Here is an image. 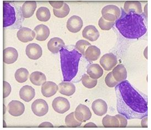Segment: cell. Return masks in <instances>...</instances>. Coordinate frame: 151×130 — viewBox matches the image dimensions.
<instances>
[{
  "label": "cell",
  "instance_id": "cell-1",
  "mask_svg": "<svg viewBox=\"0 0 151 130\" xmlns=\"http://www.w3.org/2000/svg\"><path fill=\"white\" fill-rule=\"evenodd\" d=\"M118 113L127 119H142L147 115V102L129 81L124 80L115 87Z\"/></svg>",
  "mask_w": 151,
  "mask_h": 130
},
{
  "label": "cell",
  "instance_id": "cell-2",
  "mask_svg": "<svg viewBox=\"0 0 151 130\" xmlns=\"http://www.w3.org/2000/svg\"><path fill=\"white\" fill-rule=\"evenodd\" d=\"M122 15L116 21L115 26L123 36L129 39H138L146 33L142 16L130 12L126 13L122 9Z\"/></svg>",
  "mask_w": 151,
  "mask_h": 130
},
{
  "label": "cell",
  "instance_id": "cell-3",
  "mask_svg": "<svg viewBox=\"0 0 151 130\" xmlns=\"http://www.w3.org/2000/svg\"><path fill=\"white\" fill-rule=\"evenodd\" d=\"M61 70L63 81L69 82L75 77L78 70V64L82 54L78 50H68L62 48L60 50Z\"/></svg>",
  "mask_w": 151,
  "mask_h": 130
},
{
  "label": "cell",
  "instance_id": "cell-4",
  "mask_svg": "<svg viewBox=\"0 0 151 130\" xmlns=\"http://www.w3.org/2000/svg\"><path fill=\"white\" fill-rule=\"evenodd\" d=\"M101 14L102 17L106 21L115 22L120 17L121 11L118 6L114 4H109L103 8Z\"/></svg>",
  "mask_w": 151,
  "mask_h": 130
},
{
  "label": "cell",
  "instance_id": "cell-5",
  "mask_svg": "<svg viewBox=\"0 0 151 130\" xmlns=\"http://www.w3.org/2000/svg\"><path fill=\"white\" fill-rule=\"evenodd\" d=\"M4 12V27H7L13 25L16 20L14 8L8 2H4L3 4Z\"/></svg>",
  "mask_w": 151,
  "mask_h": 130
},
{
  "label": "cell",
  "instance_id": "cell-6",
  "mask_svg": "<svg viewBox=\"0 0 151 130\" xmlns=\"http://www.w3.org/2000/svg\"><path fill=\"white\" fill-rule=\"evenodd\" d=\"M52 106L55 111L59 114L65 113L70 108L69 101L62 97H58L55 98L52 101Z\"/></svg>",
  "mask_w": 151,
  "mask_h": 130
},
{
  "label": "cell",
  "instance_id": "cell-7",
  "mask_svg": "<svg viewBox=\"0 0 151 130\" xmlns=\"http://www.w3.org/2000/svg\"><path fill=\"white\" fill-rule=\"evenodd\" d=\"M31 108L35 115L38 117H42L47 113L49 106L45 100L42 99H38L34 101Z\"/></svg>",
  "mask_w": 151,
  "mask_h": 130
},
{
  "label": "cell",
  "instance_id": "cell-8",
  "mask_svg": "<svg viewBox=\"0 0 151 130\" xmlns=\"http://www.w3.org/2000/svg\"><path fill=\"white\" fill-rule=\"evenodd\" d=\"M117 63V58L113 53H107L103 55L100 59V64L106 71L112 70Z\"/></svg>",
  "mask_w": 151,
  "mask_h": 130
},
{
  "label": "cell",
  "instance_id": "cell-9",
  "mask_svg": "<svg viewBox=\"0 0 151 130\" xmlns=\"http://www.w3.org/2000/svg\"><path fill=\"white\" fill-rule=\"evenodd\" d=\"M75 116L78 121L84 122L91 118L92 113L87 106L80 104L76 109Z\"/></svg>",
  "mask_w": 151,
  "mask_h": 130
},
{
  "label": "cell",
  "instance_id": "cell-10",
  "mask_svg": "<svg viewBox=\"0 0 151 130\" xmlns=\"http://www.w3.org/2000/svg\"><path fill=\"white\" fill-rule=\"evenodd\" d=\"M25 52L29 58L33 60H37L39 59L42 55V48L37 43H29L26 47Z\"/></svg>",
  "mask_w": 151,
  "mask_h": 130
},
{
  "label": "cell",
  "instance_id": "cell-11",
  "mask_svg": "<svg viewBox=\"0 0 151 130\" xmlns=\"http://www.w3.org/2000/svg\"><path fill=\"white\" fill-rule=\"evenodd\" d=\"M7 109L9 114L14 117H19L24 113L25 107L20 101H12L8 105Z\"/></svg>",
  "mask_w": 151,
  "mask_h": 130
},
{
  "label": "cell",
  "instance_id": "cell-12",
  "mask_svg": "<svg viewBox=\"0 0 151 130\" xmlns=\"http://www.w3.org/2000/svg\"><path fill=\"white\" fill-rule=\"evenodd\" d=\"M67 29L73 33L79 32L83 26V21L81 18L77 16L70 17L67 21Z\"/></svg>",
  "mask_w": 151,
  "mask_h": 130
},
{
  "label": "cell",
  "instance_id": "cell-13",
  "mask_svg": "<svg viewBox=\"0 0 151 130\" xmlns=\"http://www.w3.org/2000/svg\"><path fill=\"white\" fill-rule=\"evenodd\" d=\"M35 33L32 30L28 28L23 27L17 32V38L22 42H28L32 41L35 38Z\"/></svg>",
  "mask_w": 151,
  "mask_h": 130
},
{
  "label": "cell",
  "instance_id": "cell-14",
  "mask_svg": "<svg viewBox=\"0 0 151 130\" xmlns=\"http://www.w3.org/2000/svg\"><path fill=\"white\" fill-rule=\"evenodd\" d=\"M59 90L58 86L52 81H46L42 84V93L45 97L53 96Z\"/></svg>",
  "mask_w": 151,
  "mask_h": 130
},
{
  "label": "cell",
  "instance_id": "cell-15",
  "mask_svg": "<svg viewBox=\"0 0 151 130\" xmlns=\"http://www.w3.org/2000/svg\"><path fill=\"white\" fill-rule=\"evenodd\" d=\"M99 32L96 26L93 25H88L84 28L82 31L83 37L88 39L91 41H95L99 37Z\"/></svg>",
  "mask_w": 151,
  "mask_h": 130
},
{
  "label": "cell",
  "instance_id": "cell-16",
  "mask_svg": "<svg viewBox=\"0 0 151 130\" xmlns=\"http://www.w3.org/2000/svg\"><path fill=\"white\" fill-rule=\"evenodd\" d=\"M92 108L95 114L98 116H103L107 113L108 105L104 100L98 99L93 102Z\"/></svg>",
  "mask_w": 151,
  "mask_h": 130
},
{
  "label": "cell",
  "instance_id": "cell-17",
  "mask_svg": "<svg viewBox=\"0 0 151 130\" xmlns=\"http://www.w3.org/2000/svg\"><path fill=\"white\" fill-rule=\"evenodd\" d=\"M124 11L126 13L132 12L141 14L142 13V4L139 1H126L124 6Z\"/></svg>",
  "mask_w": 151,
  "mask_h": 130
},
{
  "label": "cell",
  "instance_id": "cell-18",
  "mask_svg": "<svg viewBox=\"0 0 151 130\" xmlns=\"http://www.w3.org/2000/svg\"><path fill=\"white\" fill-rule=\"evenodd\" d=\"M18 53L13 47H7L4 50V62L6 64L14 63L18 59Z\"/></svg>",
  "mask_w": 151,
  "mask_h": 130
},
{
  "label": "cell",
  "instance_id": "cell-19",
  "mask_svg": "<svg viewBox=\"0 0 151 130\" xmlns=\"http://www.w3.org/2000/svg\"><path fill=\"white\" fill-rule=\"evenodd\" d=\"M112 74L114 78L118 82H121L126 80L127 76V72L126 67L122 64H119L114 68L112 71Z\"/></svg>",
  "mask_w": 151,
  "mask_h": 130
},
{
  "label": "cell",
  "instance_id": "cell-20",
  "mask_svg": "<svg viewBox=\"0 0 151 130\" xmlns=\"http://www.w3.org/2000/svg\"><path fill=\"white\" fill-rule=\"evenodd\" d=\"M35 95V90L32 86L25 85L22 87L19 91V96L23 101L25 102H29Z\"/></svg>",
  "mask_w": 151,
  "mask_h": 130
},
{
  "label": "cell",
  "instance_id": "cell-21",
  "mask_svg": "<svg viewBox=\"0 0 151 130\" xmlns=\"http://www.w3.org/2000/svg\"><path fill=\"white\" fill-rule=\"evenodd\" d=\"M37 6L35 1H25L22 7L23 17L25 18H29L33 16Z\"/></svg>",
  "mask_w": 151,
  "mask_h": 130
},
{
  "label": "cell",
  "instance_id": "cell-22",
  "mask_svg": "<svg viewBox=\"0 0 151 130\" xmlns=\"http://www.w3.org/2000/svg\"><path fill=\"white\" fill-rule=\"evenodd\" d=\"M65 46V42L63 39L59 38H52L47 43L48 50L54 54L58 53Z\"/></svg>",
  "mask_w": 151,
  "mask_h": 130
},
{
  "label": "cell",
  "instance_id": "cell-23",
  "mask_svg": "<svg viewBox=\"0 0 151 130\" xmlns=\"http://www.w3.org/2000/svg\"><path fill=\"white\" fill-rule=\"evenodd\" d=\"M36 33V39L38 41H43L46 40L49 36L50 30L49 28L44 24L38 25L34 30Z\"/></svg>",
  "mask_w": 151,
  "mask_h": 130
},
{
  "label": "cell",
  "instance_id": "cell-24",
  "mask_svg": "<svg viewBox=\"0 0 151 130\" xmlns=\"http://www.w3.org/2000/svg\"><path fill=\"white\" fill-rule=\"evenodd\" d=\"M59 92L67 96H71L76 92L75 85L71 82H63L59 85Z\"/></svg>",
  "mask_w": 151,
  "mask_h": 130
},
{
  "label": "cell",
  "instance_id": "cell-25",
  "mask_svg": "<svg viewBox=\"0 0 151 130\" xmlns=\"http://www.w3.org/2000/svg\"><path fill=\"white\" fill-rule=\"evenodd\" d=\"M101 52L100 49L96 46H90L86 50L85 57L89 61H95L99 58Z\"/></svg>",
  "mask_w": 151,
  "mask_h": 130
},
{
  "label": "cell",
  "instance_id": "cell-26",
  "mask_svg": "<svg viewBox=\"0 0 151 130\" xmlns=\"http://www.w3.org/2000/svg\"><path fill=\"white\" fill-rule=\"evenodd\" d=\"M87 74L91 78L98 79L103 75V70L98 64H92L87 69Z\"/></svg>",
  "mask_w": 151,
  "mask_h": 130
},
{
  "label": "cell",
  "instance_id": "cell-27",
  "mask_svg": "<svg viewBox=\"0 0 151 130\" xmlns=\"http://www.w3.org/2000/svg\"><path fill=\"white\" fill-rule=\"evenodd\" d=\"M30 81L32 84L36 86H40L46 82V76L40 71H34L29 77Z\"/></svg>",
  "mask_w": 151,
  "mask_h": 130
},
{
  "label": "cell",
  "instance_id": "cell-28",
  "mask_svg": "<svg viewBox=\"0 0 151 130\" xmlns=\"http://www.w3.org/2000/svg\"><path fill=\"white\" fill-rule=\"evenodd\" d=\"M36 16L39 21L44 22L47 21L50 19V10L47 7H41L38 9L36 13Z\"/></svg>",
  "mask_w": 151,
  "mask_h": 130
},
{
  "label": "cell",
  "instance_id": "cell-29",
  "mask_svg": "<svg viewBox=\"0 0 151 130\" xmlns=\"http://www.w3.org/2000/svg\"><path fill=\"white\" fill-rule=\"evenodd\" d=\"M103 125L105 127H119L120 126L119 121L115 116L106 115L102 120Z\"/></svg>",
  "mask_w": 151,
  "mask_h": 130
},
{
  "label": "cell",
  "instance_id": "cell-30",
  "mask_svg": "<svg viewBox=\"0 0 151 130\" xmlns=\"http://www.w3.org/2000/svg\"><path fill=\"white\" fill-rule=\"evenodd\" d=\"M29 74V71L27 69L21 67L16 70L14 76L19 83H23L28 80Z\"/></svg>",
  "mask_w": 151,
  "mask_h": 130
},
{
  "label": "cell",
  "instance_id": "cell-31",
  "mask_svg": "<svg viewBox=\"0 0 151 130\" xmlns=\"http://www.w3.org/2000/svg\"><path fill=\"white\" fill-rule=\"evenodd\" d=\"M65 124L67 127H77L81 126L82 122L78 121L75 116V112L69 114L65 118Z\"/></svg>",
  "mask_w": 151,
  "mask_h": 130
},
{
  "label": "cell",
  "instance_id": "cell-32",
  "mask_svg": "<svg viewBox=\"0 0 151 130\" xmlns=\"http://www.w3.org/2000/svg\"><path fill=\"white\" fill-rule=\"evenodd\" d=\"M70 11V9L68 5L66 3H64L63 7L60 9H53V12L55 16L60 18H63L66 17L69 14Z\"/></svg>",
  "mask_w": 151,
  "mask_h": 130
},
{
  "label": "cell",
  "instance_id": "cell-33",
  "mask_svg": "<svg viewBox=\"0 0 151 130\" xmlns=\"http://www.w3.org/2000/svg\"><path fill=\"white\" fill-rule=\"evenodd\" d=\"M82 82L86 87L91 89L96 87L98 81L97 79L91 78L87 74H84L82 77Z\"/></svg>",
  "mask_w": 151,
  "mask_h": 130
},
{
  "label": "cell",
  "instance_id": "cell-34",
  "mask_svg": "<svg viewBox=\"0 0 151 130\" xmlns=\"http://www.w3.org/2000/svg\"><path fill=\"white\" fill-rule=\"evenodd\" d=\"M90 46H91V44L87 41L81 40L76 43L75 47L77 50H78L81 54L84 55L86 50Z\"/></svg>",
  "mask_w": 151,
  "mask_h": 130
},
{
  "label": "cell",
  "instance_id": "cell-35",
  "mask_svg": "<svg viewBox=\"0 0 151 130\" xmlns=\"http://www.w3.org/2000/svg\"><path fill=\"white\" fill-rule=\"evenodd\" d=\"M115 24V22L106 21L103 17H101L98 23L100 28L103 30H109L111 29Z\"/></svg>",
  "mask_w": 151,
  "mask_h": 130
},
{
  "label": "cell",
  "instance_id": "cell-36",
  "mask_svg": "<svg viewBox=\"0 0 151 130\" xmlns=\"http://www.w3.org/2000/svg\"><path fill=\"white\" fill-rule=\"evenodd\" d=\"M105 82L106 85L109 87H111V88L115 87L119 83L114 78L111 72H109L107 74V75L106 76L105 79Z\"/></svg>",
  "mask_w": 151,
  "mask_h": 130
},
{
  "label": "cell",
  "instance_id": "cell-37",
  "mask_svg": "<svg viewBox=\"0 0 151 130\" xmlns=\"http://www.w3.org/2000/svg\"><path fill=\"white\" fill-rule=\"evenodd\" d=\"M115 117L118 118L119 121V124L120 127H125L127 125V119L125 116L122 115L121 114H117L115 115Z\"/></svg>",
  "mask_w": 151,
  "mask_h": 130
},
{
  "label": "cell",
  "instance_id": "cell-38",
  "mask_svg": "<svg viewBox=\"0 0 151 130\" xmlns=\"http://www.w3.org/2000/svg\"><path fill=\"white\" fill-rule=\"evenodd\" d=\"M11 86L10 84L8 83L7 81H4V98H5L9 96L11 92Z\"/></svg>",
  "mask_w": 151,
  "mask_h": 130
},
{
  "label": "cell",
  "instance_id": "cell-39",
  "mask_svg": "<svg viewBox=\"0 0 151 130\" xmlns=\"http://www.w3.org/2000/svg\"><path fill=\"white\" fill-rule=\"evenodd\" d=\"M49 3L54 9H60L63 7L65 2L63 1H49Z\"/></svg>",
  "mask_w": 151,
  "mask_h": 130
},
{
  "label": "cell",
  "instance_id": "cell-40",
  "mask_svg": "<svg viewBox=\"0 0 151 130\" xmlns=\"http://www.w3.org/2000/svg\"><path fill=\"white\" fill-rule=\"evenodd\" d=\"M39 127H52L53 125L52 124H51L50 122H42V124H41Z\"/></svg>",
  "mask_w": 151,
  "mask_h": 130
},
{
  "label": "cell",
  "instance_id": "cell-41",
  "mask_svg": "<svg viewBox=\"0 0 151 130\" xmlns=\"http://www.w3.org/2000/svg\"><path fill=\"white\" fill-rule=\"evenodd\" d=\"M147 120H148V119H147V117H146V118H144L142 120V122H141V125L143 127H147Z\"/></svg>",
  "mask_w": 151,
  "mask_h": 130
},
{
  "label": "cell",
  "instance_id": "cell-42",
  "mask_svg": "<svg viewBox=\"0 0 151 130\" xmlns=\"http://www.w3.org/2000/svg\"><path fill=\"white\" fill-rule=\"evenodd\" d=\"M84 127H96L97 125H96L95 124H94V123H93L92 122H89L88 124H87L86 125H85Z\"/></svg>",
  "mask_w": 151,
  "mask_h": 130
}]
</instances>
